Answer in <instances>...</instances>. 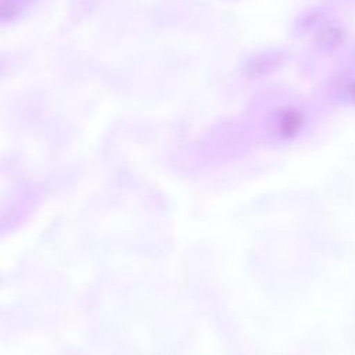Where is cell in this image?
Returning a JSON list of instances; mask_svg holds the SVG:
<instances>
[{"mask_svg":"<svg viewBox=\"0 0 355 355\" xmlns=\"http://www.w3.org/2000/svg\"><path fill=\"white\" fill-rule=\"evenodd\" d=\"M344 39L345 32L340 25L326 24L318 31L315 36V43L322 51H333L343 44Z\"/></svg>","mask_w":355,"mask_h":355,"instance_id":"1","label":"cell"},{"mask_svg":"<svg viewBox=\"0 0 355 355\" xmlns=\"http://www.w3.org/2000/svg\"><path fill=\"white\" fill-rule=\"evenodd\" d=\"M37 0H0V18L11 22L24 15Z\"/></svg>","mask_w":355,"mask_h":355,"instance_id":"2","label":"cell"},{"mask_svg":"<svg viewBox=\"0 0 355 355\" xmlns=\"http://www.w3.org/2000/svg\"><path fill=\"white\" fill-rule=\"evenodd\" d=\"M301 116L298 114H287L286 118L282 122V128L283 132L286 135H293L294 132L298 130V128L301 126Z\"/></svg>","mask_w":355,"mask_h":355,"instance_id":"3","label":"cell"},{"mask_svg":"<svg viewBox=\"0 0 355 355\" xmlns=\"http://www.w3.org/2000/svg\"><path fill=\"white\" fill-rule=\"evenodd\" d=\"M344 96H345V98H347L349 103L355 104V79L351 80V82L344 87Z\"/></svg>","mask_w":355,"mask_h":355,"instance_id":"4","label":"cell"}]
</instances>
